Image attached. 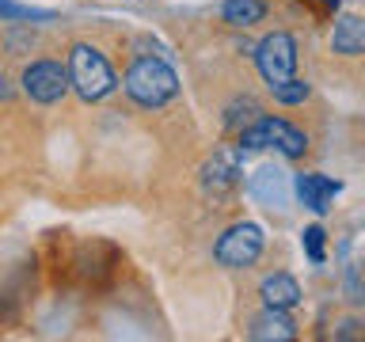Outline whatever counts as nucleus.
Wrapping results in <instances>:
<instances>
[{"label":"nucleus","mask_w":365,"mask_h":342,"mask_svg":"<svg viewBox=\"0 0 365 342\" xmlns=\"http://www.w3.org/2000/svg\"><path fill=\"white\" fill-rule=\"evenodd\" d=\"M65 73H68V88H76V95L84 103H99L118 88V76H114L110 61L88 42H76L73 50H68Z\"/></svg>","instance_id":"f257e3e1"},{"label":"nucleus","mask_w":365,"mask_h":342,"mask_svg":"<svg viewBox=\"0 0 365 342\" xmlns=\"http://www.w3.org/2000/svg\"><path fill=\"white\" fill-rule=\"evenodd\" d=\"M175 91H179L175 68L160 57H137L125 73V95L141 107H164V103L175 99Z\"/></svg>","instance_id":"f03ea898"},{"label":"nucleus","mask_w":365,"mask_h":342,"mask_svg":"<svg viewBox=\"0 0 365 342\" xmlns=\"http://www.w3.org/2000/svg\"><path fill=\"white\" fill-rule=\"evenodd\" d=\"M240 148H278L282 156L297 160V156H304L308 137L297 130L293 122L262 114V118H251L244 130H240Z\"/></svg>","instance_id":"7ed1b4c3"},{"label":"nucleus","mask_w":365,"mask_h":342,"mask_svg":"<svg viewBox=\"0 0 365 342\" xmlns=\"http://www.w3.org/2000/svg\"><path fill=\"white\" fill-rule=\"evenodd\" d=\"M262 244H267V236H262V228L259 224H232L228 232L213 244V259L221 262V266L228 270H247L251 262H255L262 255Z\"/></svg>","instance_id":"20e7f679"},{"label":"nucleus","mask_w":365,"mask_h":342,"mask_svg":"<svg viewBox=\"0 0 365 342\" xmlns=\"http://www.w3.org/2000/svg\"><path fill=\"white\" fill-rule=\"evenodd\" d=\"M255 65H259V73L270 88L282 84V80H289L297 73V42L285 31L267 34V38L255 46Z\"/></svg>","instance_id":"39448f33"},{"label":"nucleus","mask_w":365,"mask_h":342,"mask_svg":"<svg viewBox=\"0 0 365 342\" xmlns=\"http://www.w3.org/2000/svg\"><path fill=\"white\" fill-rule=\"evenodd\" d=\"M240 179H244V148L240 145L217 148V152L205 160V167H202L205 194H228V190L240 187Z\"/></svg>","instance_id":"423d86ee"},{"label":"nucleus","mask_w":365,"mask_h":342,"mask_svg":"<svg viewBox=\"0 0 365 342\" xmlns=\"http://www.w3.org/2000/svg\"><path fill=\"white\" fill-rule=\"evenodd\" d=\"M23 91L34 99V103H42V107H50V103H57L68 91V73L57 61H34L23 68Z\"/></svg>","instance_id":"0eeeda50"},{"label":"nucleus","mask_w":365,"mask_h":342,"mask_svg":"<svg viewBox=\"0 0 365 342\" xmlns=\"http://www.w3.org/2000/svg\"><path fill=\"white\" fill-rule=\"evenodd\" d=\"M339 190H342V182L327 179V175H316V171L297 175V198H301V205H304V209H312V213H327Z\"/></svg>","instance_id":"6e6552de"},{"label":"nucleus","mask_w":365,"mask_h":342,"mask_svg":"<svg viewBox=\"0 0 365 342\" xmlns=\"http://www.w3.org/2000/svg\"><path fill=\"white\" fill-rule=\"evenodd\" d=\"M251 198L259 205H267V209H282L285 202H289V179H285V171L278 167H259L255 175H251Z\"/></svg>","instance_id":"1a4fd4ad"},{"label":"nucleus","mask_w":365,"mask_h":342,"mask_svg":"<svg viewBox=\"0 0 365 342\" xmlns=\"http://www.w3.org/2000/svg\"><path fill=\"white\" fill-rule=\"evenodd\" d=\"M255 342H289L297 335V323L289 319V308H267L247 331Z\"/></svg>","instance_id":"9d476101"},{"label":"nucleus","mask_w":365,"mask_h":342,"mask_svg":"<svg viewBox=\"0 0 365 342\" xmlns=\"http://www.w3.org/2000/svg\"><path fill=\"white\" fill-rule=\"evenodd\" d=\"M331 50L342 57H361L365 53V23L358 16H339L335 34H331Z\"/></svg>","instance_id":"9b49d317"},{"label":"nucleus","mask_w":365,"mask_h":342,"mask_svg":"<svg viewBox=\"0 0 365 342\" xmlns=\"http://www.w3.org/2000/svg\"><path fill=\"white\" fill-rule=\"evenodd\" d=\"M259 296L267 308H293V304H301V285L289 274H270V278H262Z\"/></svg>","instance_id":"f8f14e48"},{"label":"nucleus","mask_w":365,"mask_h":342,"mask_svg":"<svg viewBox=\"0 0 365 342\" xmlns=\"http://www.w3.org/2000/svg\"><path fill=\"white\" fill-rule=\"evenodd\" d=\"M267 16V4L262 0H225L221 4V19L228 27H251Z\"/></svg>","instance_id":"ddd939ff"},{"label":"nucleus","mask_w":365,"mask_h":342,"mask_svg":"<svg viewBox=\"0 0 365 342\" xmlns=\"http://www.w3.org/2000/svg\"><path fill=\"white\" fill-rule=\"evenodd\" d=\"M274 91V99H278V103H285V107H293V103H304L308 99V84H304V80H282V84H274L270 88Z\"/></svg>","instance_id":"4468645a"},{"label":"nucleus","mask_w":365,"mask_h":342,"mask_svg":"<svg viewBox=\"0 0 365 342\" xmlns=\"http://www.w3.org/2000/svg\"><path fill=\"white\" fill-rule=\"evenodd\" d=\"M53 11L46 8H31V4H16V0H0V19H50Z\"/></svg>","instance_id":"2eb2a0df"},{"label":"nucleus","mask_w":365,"mask_h":342,"mask_svg":"<svg viewBox=\"0 0 365 342\" xmlns=\"http://www.w3.org/2000/svg\"><path fill=\"white\" fill-rule=\"evenodd\" d=\"M324 228H319V224H312V228H304V232H301V244H304V251H308V259H312V262H324Z\"/></svg>","instance_id":"dca6fc26"}]
</instances>
